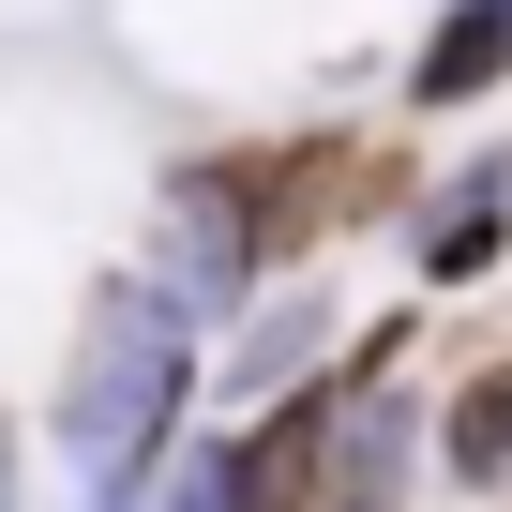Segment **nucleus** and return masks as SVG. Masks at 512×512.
<instances>
[{
	"label": "nucleus",
	"mask_w": 512,
	"mask_h": 512,
	"mask_svg": "<svg viewBox=\"0 0 512 512\" xmlns=\"http://www.w3.org/2000/svg\"><path fill=\"white\" fill-rule=\"evenodd\" d=\"M422 482V407L407 392H347L332 377V437H317V512H392Z\"/></svg>",
	"instance_id": "obj_4"
},
{
	"label": "nucleus",
	"mask_w": 512,
	"mask_h": 512,
	"mask_svg": "<svg viewBox=\"0 0 512 512\" xmlns=\"http://www.w3.org/2000/svg\"><path fill=\"white\" fill-rule=\"evenodd\" d=\"M0 512H16V437H0Z\"/></svg>",
	"instance_id": "obj_8"
},
{
	"label": "nucleus",
	"mask_w": 512,
	"mask_h": 512,
	"mask_svg": "<svg viewBox=\"0 0 512 512\" xmlns=\"http://www.w3.org/2000/svg\"><path fill=\"white\" fill-rule=\"evenodd\" d=\"M136 287H151L181 332L226 317V302L256 287V211H241V166H226V151L166 181V211H151V272H136Z\"/></svg>",
	"instance_id": "obj_2"
},
{
	"label": "nucleus",
	"mask_w": 512,
	"mask_h": 512,
	"mask_svg": "<svg viewBox=\"0 0 512 512\" xmlns=\"http://www.w3.org/2000/svg\"><path fill=\"white\" fill-rule=\"evenodd\" d=\"M91 512H136V482H106V497H91Z\"/></svg>",
	"instance_id": "obj_9"
},
{
	"label": "nucleus",
	"mask_w": 512,
	"mask_h": 512,
	"mask_svg": "<svg viewBox=\"0 0 512 512\" xmlns=\"http://www.w3.org/2000/svg\"><path fill=\"white\" fill-rule=\"evenodd\" d=\"M437 467H452L467 497H512V362H482V377L437 407Z\"/></svg>",
	"instance_id": "obj_6"
},
{
	"label": "nucleus",
	"mask_w": 512,
	"mask_h": 512,
	"mask_svg": "<svg viewBox=\"0 0 512 512\" xmlns=\"http://www.w3.org/2000/svg\"><path fill=\"white\" fill-rule=\"evenodd\" d=\"M226 377H241V392H272V407H287V392H317V377H332V302H317V287H302V302H272V317L241 332V362H226Z\"/></svg>",
	"instance_id": "obj_7"
},
{
	"label": "nucleus",
	"mask_w": 512,
	"mask_h": 512,
	"mask_svg": "<svg viewBox=\"0 0 512 512\" xmlns=\"http://www.w3.org/2000/svg\"><path fill=\"white\" fill-rule=\"evenodd\" d=\"M497 76H512V0H452V16L422 31V61H407V106L452 121V106H482Z\"/></svg>",
	"instance_id": "obj_5"
},
{
	"label": "nucleus",
	"mask_w": 512,
	"mask_h": 512,
	"mask_svg": "<svg viewBox=\"0 0 512 512\" xmlns=\"http://www.w3.org/2000/svg\"><path fill=\"white\" fill-rule=\"evenodd\" d=\"M512 256V151H467L422 211H407V272H422V302H452V287H482Z\"/></svg>",
	"instance_id": "obj_3"
},
{
	"label": "nucleus",
	"mask_w": 512,
	"mask_h": 512,
	"mask_svg": "<svg viewBox=\"0 0 512 512\" xmlns=\"http://www.w3.org/2000/svg\"><path fill=\"white\" fill-rule=\"evenodd\" d=\"M181 377H196V332L121 272V287L91 302L76 362H61V452L91 467V497H106V482H136V467L181 437Z\"/></svg>",
	"instance_id": "obj_1"
}]
</instances>
